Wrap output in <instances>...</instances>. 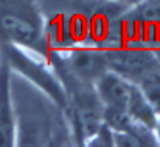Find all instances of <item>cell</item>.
Instances as JSON below:
<instances>
[{
	"mask_svg": "<svg viewBox=\"0 0 160 147\" xmlns=\"http://www.w3.org/2000/svg\"><path fill=\"white\" fill-rule=\"evenodd\" d=\"M0 40L42 53L47 44L45 30L30 0H0Z\"/></svg>",
	"mask_w": 160,
	"mask_h": 147,
	"instance_id": "6da1fadb",
	"label": "cell"
},
{
	"mask_svg": "<svg viewBox=\"0 0 160 147\" xmlns=\"http://www.w3.org/2000/svg\"><path fill=\"white\" fill-rule=\"evenodd\" d=\"M110 71L138 85L143 79L160 70V60L156 51L142 44H124L104 50Z\"/></svg>",
	"mask_w": 160,
	"mask_h": 147,
	"instance_id": "7a4b0ae2",
	"label": "cell"
},
{
	"mask_svg": "<svg viewBox=\"0 0 160 147\" xmlns=\"http://www.w3.org/2000/svg\"><path fill=\"white\" fill-rule=\"evenodd\" d=\"M64 67L76 79L92 85L103 73L109 70L104 50L90 48V47L72 50L65 57Z\"/></svg>",
	"mask_w": 160,
	"mask_h": 147,
	"instance_id": "3957f363",
	"label": "cell"
},
{
	"mask_svg": "<svg viewBox=\"0 0 160 147\" xmlns=\"http://www.w3.org/2000/svg\"><path fill=\"white\" fill-rule=\"evenodd\" d=\"M16 146V118L12 107L9 57L0 56V147Z\"/></svg>",
	"mask_w": 160,
	"mask_h": 147,
	"instance_id": "277c9868",
	"label": "cell"
},
{
	"mask_svg": "<svg viewBox=\"0 0 160 147\" xmlns=\"http://www.w3.org/2000/svg\"><path fill=\"white\" fill-rule=\"evenodd\" d=\"M93 87L103 107H115L124 111L128 110L132 93L135 90V84L110 70H107L97 79Z\"/></svg>",
	"mask_w": 160,
	"mask_h": 147,
	"instance_id": "5b68a950",
	"label": "cell"
},
{
	"mask_svg": "<svg viewBox=\"0 0 160 147\" xmlns=\"http://www.w3.org/2000/svg\"><path fill=\"white\" fill-rule=\"evenodd\" d=\"M132 16L140 23H160V0H142Z\"/></svg>",
	"mask_w": 160,
	"mask_h": 147,
	"instance_id": "8992f818",
	"label": "cell"
},
{
	"mask_svg": "<svg viewBox=\"0 0 160 147\" xmlns=\"http://www.w3.org/2000/svg\"><path fill=\"white\" fill-rule=\"evenodd\" d=\"M154 133H156L157 143L160 146V116H157V121H156V126H154Z\"/></svg>",
	"mask_w": 160,
	"mask_h": 147,
	"instance_id": "52a82bcc",
	"label": "cell"
},
{
	"mask_svg": "<svg viewBox=\"0 0 160 147\" xmlns=\"http://www.w3.org/2000/svg\"><path fill=\"white\" fill-rule=\"evenodd\" d=\"M117 2H123V3H126V5H137V3H140L142 0H117Z\"/></svg>",
	"mask_w": 160,
	"mask_h": 147,
	"instance_id": "ba28073f",
	"label": "cell"
}]
</instances>
